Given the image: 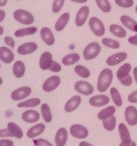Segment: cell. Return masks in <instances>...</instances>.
Here are the masks:
<instances>
[{
	"instance_id": "obj_28",
	"label": "cell",
	"mask_w": 137,
	"mask_h": 146,
	"mask_svg": "<svg viewBox=\"0 0 137 146\" xmlns=\"http://www.w3.org/2000/svg\"><path fill=\"white\" fill-rule=\"evenodd\" d=\"M37 31V28L35 27H27V28L19 29L14 32V36L16 37H23L29 35H33Z\"/></svg>"
},
{
	"instance_id": "obj_9",
	"label": "cell",
	"mask_w": 137,
	"mask_h": 146,
	"mask_svg": "<svg viewBox=\"0 0 137 146\" xmlns=\"http://www.w3.org/2000/svg\"><path fill=\"white\" fill-rule=\"evenodd\" d=\"M31 88L29 86H23L14 90L11 94L13 101H21L27 98L31 94Z\"/></svg>"
},
{
	"instance_id": "obj_50",
	"label": "cell",
	"mask_w": 137,
	"mask_h": 146,
	"mask_svg": "<svg viewBox=\"0 0 137 146\" xmlns=\"http://www.w3.org/2000/svg\"><path fill=\"white\" fill-rule=\"evenodd\" d=\"M118 146H136V144L134 141H131V143L126 144V145H125V144H123L122 143H121Z\"/></svg>"
},
{
	"instance_id": "obj_38",
	"label": "cell",
	"mask_w": 137,
	"mask_h": 146,
	"mask_svg": "<svg viewBox=\"0 0 137 146\" xmlns=\"http://www.w3.org/2000/svg\"><path fill=\"white\" fill-rule=\"evenodd\" d=\"M115 2L122 8H131L134 5V0H115Z\"/></svg>"
},
{
	"instance_id": "obj_56",
	"label": "cell",
	"mask_w": 137,
	"mask_h": 146,
	"mask_svg": "<svg viewBox=\"0 0 137 146\" xmlns=\"http://www.w3.org/2000/svg\"><path fill=\"white\" fill-rule=\"evenodd\" d=\"M2 82H3V81H2V78H1V84H2Z\"/></svg>"
},
{
	"instance_id": "obj_7",
	"label": "cell",
	"mask_w": 137,
	"mask_h": 146,
	"mask_svg": "<svg viewBox=\"0 0 137 146\" xmlns=\"http://www.w3.org/2000/svg\"><path fill=\"white\" fill-rule=\"evenodd\" d=\"M74 88L77 92L84 96H89L94 93V87L86 81H77L74 85Z\"/></svg>"
},
{
	"instance_id": "obj_1",
	"label": "cell",
	"mask_w": 137,
	"mask_h": 146,
	"mask_svg": "<svg viewBox=\"0 0 137 146\" xmlns=\"http://www.w3.org/2000/svg\"><path fill=\"white\" fill-rule=\"evenodd\" d=\"M113 81V72L109 68H104L101 71L97 81V90L99 92H105Z\"/></svg>"
},
{
	"instance_id": "obj_3",
	"label": "cell",
	"mask_w": 137,
	"mask_h": 146,
	"mask_svg": "<svg viewBox=\"0 0 137 146\" xmlns=\"http://www.w3.org/2000/svg\"><path fill=\"white\" fill-rule=\"evenodd\" d=\"M101 47L97 42H91L85 47L83 51L84 58L87 61L94 59L100 54Z\"/></svg>"
},
{
	"instance_id": "obj_4",
	"label": "cell",
	"mask_w": 137,
	"mask_h": 146,
	"mask_svg": "<svg viewBox=\"0 0 137 146\" xmlns=\"http://www.w3.org/2000/svg\"><path fill=\"white\" fill-rule=\"evenodd\" d=\"M88 25L91 31L97 36H102L105 34V27L99 19L95 17H91L88 21Z\"/></svg>"
},
{
	"instance_id": "obj_52",
	"label": "cell",
	"mask_w": 137,
	"mask_h": 146,
	"mask_svg": "<svg viewBox=\"0 0 137 146\" xmlns=\"http://www.w3.org/2000/svg\"><path fill=\"white\" fill-rule=\"evenodd\" d=\"M8 0H0V7H4L7 4Z\"/></svg>"
},
{
	"instance_id": "obj_37",
	"label": "cell",
	"mask_w": 137,
	"mask_h": 146,
	"mask_svg": "<svg viewBox=\"0 0 137 146\" xmlns=\"http://www.w3.org/2000/svg\"><path fill=\"white\" fill-rule=\"evenodd\" d=\"M101 43L105 46L111 48H114V49H118L120 47L119 43L117 41H116V40L111 39V38H104L101 40Z\"/></svg>"
},
{
	"instance_id": "obj_39",
	"label": "cell",
	"mask_w": 137,
	"mask_h": 146,
	"mask_svg": "<svg viewBox=\"0 0 137 146\" xmlns=\"http://www.w3.org/2000/svg\"><path fill=\"white\" fill-rule=\"evenodd\" d=\"M65 0H54L52 5V11L55 14L59 13L64 6Z\"/></svg>"
},
{
	"instance_id": "obj_57",
	"label": "cell",
	"mask_w": 137,
	"mask_h": 146,
	"mask_svg": "<svg viewBox=\"0 0 137 146\" xmlns=\"http://www.w3.org/2000/svg\"><path fill=\"white\" fill-rule=\"evenodd\" d=\"M17 1H20V0H17Z\"/></svg>"
},
{
	"instance_id": "obj_47",
	"label": "cell",
	"mask_w": 137,
	"mask_h": 146,
	"mask_svg": "<svg viewBox=\"0 0 137 146\" xmlns=\"http://www.w3.org/2000/svg\"><path fill=\"white\" fill-rule=\"evenodd\" d=\"M0 137H1V138H4V137H10L7 128V129H1V131H0Z\"/></svg>"
},
{
	"instance_id": "obj_12",
	"label": "cell",
	"mask_w": 137,
	"mask_h": 146,
	"mask_svg": "<svg viewBox=\"0 0 137 146\" xmlns=\"http://www.w3.org/2000/svg\"><path fill=\"white\" fill-rule=\"evenodd\" d=\"M52 54L49 51H45L41 54L39 58V67L41 70H49L53 63Z\"/></svg>"
},
{
	"instance_id": "obj_25",
	"label": "cell",
	"mask_w": 137,
	"mask_h": 146,
	"mask_svg": "<svg viewBox=\"0 0 137 146\" xmlns=\"http://www.w3.org/2000/svg\"><path fill=\"white\" fill-rule=\"evenodd\" d=\"M25 65L21 61H17L13 65V74L17 78L24 76L25 74Z\"/></svg>"
},
{
	"instance_id": "obj_44",
	"label": "cell",
	"mask_w": 137,
	"mask_h": 146,
	"mask_svg": "<svg viewBox=\"0 0 137 146\" xmlns=\"http://www.w3.org/2000/svg\"><path fill=\"white\" fill-rule=\"evenodd\" d=\"M4 42L6 44L10 46L11 48H14L15 46V41L13 39V38H11V36H5L4 37Z\"/></svg>"
},
{
	"instance_id": "obj_19",
	"label": "cell",
	"mask_w": 137,
	"mask_h": 146,
	"mask_svg": "<svg viewBox=\"0 0 137 146\" xmlns=\"http://www.w3.org/2000/svg\"><path fill=\"white\" fill-rule=\"evenodd\" d=\"M0 59L6 64H9L14 59V53L5 46L0 47Z\"/></svg>"
},
{
	"instance_id": "obj_53",
	"label": "cell",
	"mask_w": 137,
	"mask_h": 146,
	"mask_svg": "<svg viewBox=\"0 0 137 146\" xmlns=\"http://www.w3.org/2000/svg\"><path fill=\"white\" fill-rule=\"evenodd\" d=\"M71 1H74L76 3H79V4H83V3L86 2L88 0H71Z\"/></svg>"
},
{
	"instance_id": "obj_20",
	"label": "cell",
	"mask_w": 137,
	"mask_h": 146,
	"mask_svg": "<svg viewBox=\"0 0 137 146\" xmlns=\"http://www.w3.org/2000/svg\"><path fill=\"white\" fill-rule=\"evenodd\" d=\"M7 129H8L10 137H14L17 139H21L24 135L21 128L15 123H9L7 125Z\"/></svg>"
},
{
	"instance_id": "obj_33",
	"label": "cell",
	"mask_w": 137,
	"mask_h": 146,
	"mask_svg": "<svg viewBox=\"0 0 137 146\" xmlns=\"http://www.w3.org/2000/svg\"><path fill=\"white\" fill-rule=\"evenodd\" d=\"M110 94H111V98H112L113 102L114 103V104L116 106L121 107L123 104V101L121 95H120L118 90L116 88H114V87H113L110 90Z\"/></svg>"
},
{
	"instance_id": "obj_41",
	"label": "cell",
	"mask_w": 137,
	"mask_h": 146,
	"mask_svg": "<svg viewBox=\"0 0 137 146\" xmlns=\"http://www.w3.org/2000/svg\"><path fill=\"white\" fill-rule=\"evenodd\" d=\"M119 82L122 84L123 86H129L132 84V78L130 75H128L126 77L124 78H121V79H118Z\"/></svg>"
},
{
	"instance_id": "obj_48",
	"label": "cell",
	"mask_w": 137,
	"mask_h": 146,
	"mask_svg": "<svg viewBox=\"0 0 137 146\" xmlns=\"http://www.w3.org/2000/svg\"><path fill=\"white\" fill-rule=\"evenodd\" d=\"M134 79H135V82L136 84H137V67H135L134 68Z\"/></svg>"
},
{
	"instance_id": "obj_54",
	"label": "cell",
	"mask_w": 137,
	"mask_h": 146,
	"mask_svg": "<svg viewBox=\"0 0 137 146\" xmlns=\"http://www.w3.org/2000/svg\"><path fill=\"white\" fill-rule=\"evenodd\" d=\"M0 29H1V33H0V35H2L3 33H4V29H3L2 27H0Z\"/></svg>"
},
{
	"instance_id": "obj_55",
	"label": "cell",
	"mask_w": 137,
	"mask_h": 146,
	"mask_svg": "<svg viewBox=\"0 0 137 146\" xmlns=\"http://www.w3.org/2000/svg\"><path fill=\"white\" fill-rule=\"evenodd\" d=\"M135 10H136V13H137V5H136V7Z\"/></svg>"
},
{
	"instance_id": "obj_6",
	"label": "cell",
	"mask_w": 137,
	"mask_h": 146,
	"mask_svg": "<svg viewBox=\"0 0 137 146\" xmlns=\"http://www.w3.org/2000/svg\"><path fill=\"white\" fill-rule=\"evenodd\" d=\"M70 133L74 138L78 139H84L88 137V131L86 127L78 124H74L70 127Z\"/></svg>"
},
{
	"instance_id": "obj_36",
	"label": "cell",
	"mask_w": 137,
	"mask_h": 146,
	"mask_svg": "<svg viewBox=\"0 0 137 146\" xmlns=\"http://www.w3.org/2000/svg\"><path fill=\"white\" fill-rule=\"evenodd\" d=\"M95 1L98 8L103 12L108 13L111 11V5L109 1H108V0H95Z\"/></svg>"
},
{
	"instance_id": "obj_16",
	"label": "cell",
	"mask_w": 137,
	"mask_h": 146,
	"mask_svg": "<svg viewBox=\"0 0 137 146\" xmlns=\"http://www.w3.org/2000/svg\"><path fill=\"white\" fill-rule=\"evenodd\" d=\"M81 103V98L79 96H74L65 104L64 110L67 113H71L75 111Z\"/></svg>"
},
{
	"instance_id": "obj_13",
	"label": "cell",
	"mask_w": 137,
	"mask_h": 146,
	"mask_svg": "<svg viewBox=\"0 0 137 146\" xmlns=\"http://www.w3.org/2000/svg\"><path fill=\"white\" fill-rule=\"evenodd\" d=\"M40 35L43 41L47 46H52L55 42V38L52 31L48 27H43L40 31Z\"/></svg>"
},
{
	"instance_id": "obj_40",
	"label": "cell",
	"mask_w": 137,
	"mask_h": 146,
	"mask_svg": "<svg viewBox=\"0 0 137 146\" xmlns=\"http://www.w3.org/2000/svg\"><path fill=\"white\" fill-rule=\"evenodd\" d=\"M33 143L35 146H54L51 143H49L47 140L43 139V138L34 140Z\"/></svg>"
},
{
	"instance_id": "obj_45",
	"label": "cell",
	"mask_w": 137,
	"mask_h": 146,
	"mask_svg": "<svg viewBox=\"0 0 137 146\" xmlns=\"http://www.w3.org/2000/svg\"><path fill=\"white\" fill-rule=\"evenodd\" d=\"M0 146H14V143L11 140L1 139L0 140Z\"/></svg>"
},
{
	"instance_id": "obj_11",
	"label": "cell",
	"mask_w": 137,
	"mask_h": 146,
	"mask_svg": "<svg viewBox=\"0 0 137 146\" xmlns=\"http://www.w3.org/2000/svg\"><path fill=\"white\" fill-rule=\"evenodd\" d=\"M38 48V45L34 42H27L21 44L17 48V52L20 55H28L32 54Z\"/></svg>"
},
{
	"instance_id": "obj_21",
	"label": "cell",
	"mask_w": 137,
	"mask_h": 146,
	"mask_svg": "<svg viewBox=\"0 0 137 146\" xmlns=\"http://www.w3.org/2000/svg\"><path fill=\"white\" fill-rule=\"evenodd\" d=\"M68 138V133L66 128H61L57 131L55 135V143L57 146H64Z\"/></svg>"
},
{
	"instance_id": "obj_34",
	"label": "cell",
	"mask_w": 137,
	"mask_h": 146,
	"mask_svg": "<svg viewBox=\"0 0 137 146\" xmlns=\"http://www.w3.org/2000/svg\"><path fill=\"white\" fill-rule=\"evenodd\" d=\"M102 121L103 126H104V128L108 131H112L115 128L116 125V119L114 115L110 117L108 119L104 120V121Z\"/></svg>"
},
{
	"instance_id": "obj_15",
	"label": "cell",
	"mask_w": 137,
	"mask_h": 146,
	"mask_svg": "<svg viewBox=\"0 0 137 146\" xmlns=\"http://www.w3.org/2000/svg\"><path fill=\"white\" fill-rule=\"evenodd\" d=\"M127 58V54L126 52H118L115 54H113L106 59L107 65L112 66L119 64L122 61H125Z\"/></svg>"
},
{
	"instance_id": "obj_46",
	"label": "cell",
	"mask_w": 137,
	"mask_h": 146,
	"mask_svg": "<svg viewBox=\"0 0 137 146\" xmlns=\"http://www.w3.org/2000/svg\"><path fill=\"white\" fill-rule=\"evenodd\" d=\"M128 43H130L131 44L137 46V35L130 36L129 38H128Z\"/></svg>"
},
{
	"instance_id": "obj_29",
	"label": "cell",
	"mask_w": 137,
	"mask_h": 146,
	"mask_svg": "<svg viewBox=\"0 0 137 146\" xmlns=\"http://www.w3.org/2000/svg\"><path fill=\"white\" fill-rule=\"evenodd\" d=\"M80 59V56L78 54H69L62 58V64L64 66H71L78 62Z\"/></svg>"
},
{
	"instance_id": "obj_26",
	"label": "cell",
	"mask_w": 137,
	"mask_h": 146,
	"mask_svg": "<svg viewBox=\"0 0 137 146\" xmlns=\"http://www.w3.org/2000/svg\"><path fill=\"white\" fill-rule=\"evenodd\" d=\"M116 112V108L113 106H108L107 108H104V109L101 110L98 114V118L101 121H104V120L108 119L110 117L113 116L114 113Z\"/></svg>"
},
{
	"instance_id": "obj_5",
	"label": "cell",
	"mask_w": 137,
	"mask_h": 146,
	"mask_svg": "<svg viewBox=\"0 0 137 146\" xmlns=\"http://www.w3.org/2000/svg\"><path fill=\"white\" fill-rule=\"evenodd\" d=\"M61 78L59 76H51L47 78L42 85V89L45 92H51L59 86Z\"/></svg>"
},
{
	"instance_id": "obj_42",
	"label": "cell",
	"mask_w": 137,
	"mask_h": 146,
	"mask_svg": "<svg viewBox=\"0 0 137 146\" xmlns=\"http://www.w3.org/2000/svg\"><path fill=\"white\" fill-rule=\"evenodd\" d=\"M49 71H52V72H55V73H58L60 72L61 70V66L59 63H57V61H53L52 64H51V67L49 68Z\"/></svg>"
},
{
	"instance_id": "obj_24",
	"label": "cell",
	"mask_w": 137,
	"mask_h": 146,
	"mask_svg": "<svg viewBox=\"0 0 137 146\" xmlns=\"http://www.w3.org/2000/svg\"><path fill=\"white\" fill-rule=\"evenodd\" d=\"M70 15L68 13H64L63 14L61 17L59 18L57 21L56 22L55 26H54V29L56 31H61L64 29L66 27L67 24H68V21H69Z\"/></svg>"
},
{
	"instance_id": "obj_51",
	"label": "cell",
	"mask_w": 137,
	"mask_h": 146,
	"mask_svg": "<svg viewBox=\"0 0 137 146\" xmlns=\"http://www.w3.org/2000/svg\"><path fill=\"white\" fill-rule=\"evenodd\" d=\"M78 146H93V145H91V144H90L89 143L85 142V141H82V142L80 143Z\"/></svg>"
},
{
	"instance_id": "obj_10",
	"label": "cell",
	"mask_w": 137,
	"mask_h": 146,
	"mask_svg": "<svg viewBox=\"0 0 137 146\" xmlns=\"http://www.w3.org/2000/svg\"><path fill=\"white\" fill-rule=\"evenodd\" d=\"M89 14V8L87 6H84L80 8L77 12L75 19V24L77 27H82L85 24Z\"/></svg>"
},
{
	"instance_id": "obj_49",
	"label": "cell",
	"mask_w": 137,
	"mask_h": 146,
	"mask_svg": "<svg viewBox=\"0 0 137 146\" xmlns=\"http://www.w3.org/2000/svg\"><path fill=\"white\" fill-rule=\"evenodd\" d=\"M0 13H1V19H0V22H1V21H3V20L4 19V18H5L6 14L5 11H3V10H0Z\"/></svg>"
},
{
	"instance_id": "obj_35",
	"label": "cell",
	"mask_w": 137,
	"mask_h": 146,
	"mask_svg": "<svg viewBox=\"0 0 137 146\" xmlns=\"http://www.w3.org/2000/svg\"><path fill=\"white\" fill-rule=\"evenodd\" d=\"M74 71L77 75L79 76L80 77H82V78H87L90 76L89 70L82 65H77L74 68Z\"/></svg>"
},
{
	"instance_id": "obj_30",
	"label": "cell",
	"mask_w": 137,
	"mask_h": 146,
	"mask_svg": "<svg viewBox=\"0 0 137 146\" xmlns=\"http://www.w3.org/2000/svg\"><path fill=\"white\" fill-rule=\"evenodd\" d=\"M131 66L130 64L126 63L124 65L121 66L118 68V71H117L116 72V76L118 80L125 78L127 76L129 75V73L130 71H131Z\"/></svg>"
},
{
	"instance_id": "obj_22",
	"label": "cell",
	"mask_w": 137,
	"mask_h": 146,
	"mask_svg": "<svg viewBox=\"0 0 137 146\" xmlns=\"http://www.w3.org/2000/svg\"><path fill=\"white\" fill-rule=\"evenodd\" d=\"M45 130V125L43 123H39L31 127L27 131V135L29 138H34L41 135Z\"/></svg>"
},
{
	"instance_id": "obj_17",
	"label": "cell",
	"mask_w": 137,
	"mask_h": 146,
	"mask_svg": "<svg viewBox=\"0 0 137 146\" xmlns=\"http://www.w3.org/2000/svg\"><path fill=\"white\" fill-rule=\"evenodd\" d=\"M40 115L37 111L34 110H28L23 113L21 115V119L28 123H34L39 121Z\"/></svg>"
},
{
	"instance_id": "obj_14",
	"label": "cell",
	"mask_w": 137,
	"mask_h": 146,
	"mask_svg": "<svg viewBox=\"0 0 137 146\" xmlns=\"http://www.w3.org/2000/svg\"><path fill=\"white\" fill-rule=\"evenodd\" d=\"M109 101V98L107 96L97 95L90 98L88 102L93 107H101L108 104Z\"/></svg>"
},
{
	"instance_id": "obj_31",
	"label": "cell",
	"mask_w": 137,
	"mask_h": 146,
	"mask_svg": "<svg viewBox=\"0 0 137 146\" xmlns=\"http://www.w3.org/2000/svg\"><path fill=\"white\" fill-rule=\"evenodd\" d=\"M41 111L43 119L46 123H50L52 121V114L48 104H43L41 106Z\"/></svg>"
},
{
	"instance_id": "obj_43",
	"label": "cell",
	"mask_w": 137,
	"mask_h": 146,
	"mask_svg": "<svg viewBox=\"0 0 137 146\" xmlns=\"http://www.w3.org/2000/svg\"><path fill=\"white\" fill-rule=\"evenodd\" d=\"M128 101L132 104H137V91H134L128 96Z\"/></svg>"
},
{
	"instance_id": "obj_2",
	"label": "cell",
	"mask_w": 137,
	"mask_h": 146,
	"mask_svg": "<svg viewBox=\"0 0 137 146\" xmlns=\"http://www.w3.org/2000/svg\"><path fill=\"white\" fill-rule=\"evenodd\" d=\"M14 18L16 21L24 25H29L34 23V16L24 9H17L14 12Z\"/></svg>"
},
{
	"instance_id": "obj_8",
	"label": "cell",
	"mask_w": 137,
	"mask_h": 146,
	"mask_svg": "<svg viewBox=\"0 0 137 146\" xmlns=\"http://www.w3.org/2000/svg\"><path fill=\"white\" fill-rule=\"evenodd\" d=\"M124 117L127 123L131 126L137 125V109L134 106H128L125 110Z\"/></svg>"
},
{
	"instance_id": "obj_27",
	"label": "cell",
	"mask_w": 137,
	"mask_h": 146,
	"mask_svg": "<svg viewBox=\"0 0 137 146\" xmlns=\"http://www.w3.org/2000/svg\"><path fill=\"white\" fill-rule=\"evenodd\" d=\"M109 31L113 35L118 38H124L127 34L126 30L118 24H111L109 27Z\"/></svg>"
},
{
	"instance_id": "obj_23",
	"label": "cell",
	"mask_w": 137,
	"mask_h": 146,
	"mask_svg": "<svg viewBox=\"0 0 137 146\" xmlns=\"http://www.w3.org/2000/svg\"><path fill=\"white\" fill-rule=\"evenodd\" d=\"M120 19L121 23L130 31L137 32V21L127 15H122Z\"/></svg>"
},
{
	"instance_id": "obj_18",
	"label": "cell",
	"mask_w": 137,
	"mask_h": 146,
	"mask_svg": "<svg viewBox=\"0 0 137 146\" xmlns=\"http://www.w3.org/2000/svg\"><path fill=\"white\" fill-rule=\"evenodd\" d=\"M118 133H119L120 138H121V143L123 144H129L131 143V135H130V133L128 131V128L126 127V125L124 123H121L118 125Z\"/></svg>"
},
{
	"instance_id": "obj_32",
	"label": "cell",
	"mask_w": 137,
	"mask_h": 146,
	"mask_svg": "<svg viewBox=\"0 0 137 146\" xmlns=\"http://www.w3.org/2000/svg\"><path fill=\"white\" fill-rule=\"evenodd\" d=\"M41 103V100L38 98H34L29 99L26 101L19 103L18 104L19 108H33L39 106Z\"/></svg>"
}]
</instances>
